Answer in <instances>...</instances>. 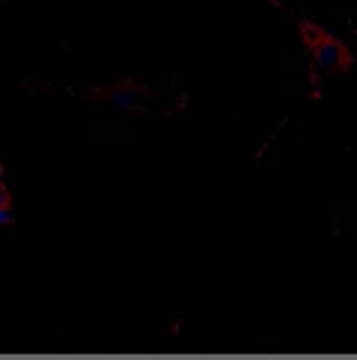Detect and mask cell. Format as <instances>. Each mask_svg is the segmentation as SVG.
Listing matches in <instances>:
<instances>
[{"label":"cell","instance_id":"obj_2","mask_svg":"<svg viewBox=\"0 0 357 360\" xmlns=\"http://www.w3.org/2000/svg\"><path fill=\"white\" fill-rule=\"evenodd\" d=\"M146 96H149V89L140 81H134V78H122V81H113L108 86L86 89L89 101H96V105H110L117 110H140Z\"/></svg>","mask_w":357,"mask_h":360},{"label":"cell","instance_id":"obj_5","mask_svg":"<svg viewBox=\"0 0 357 360\" xmlns=\"http://www.w3.org/2000/svg\"><path fill=\"white\" fill-rule=\"evenodd\" d=\"M0 4H6V0H0Z\"/></svg>","mask_w":357,"mask_h":360},{"label":"cell","instance_id":"obj_4","mask_svg":"<svg viewBox=\"0 0 357 360\" xmlns=\"http://www.w3.org/2000/svg\"><path fill=\"white\" fill-rule=\"evenodd\" d=\"M12 224V209H0V226H9Z\"/></svg>","mask_w":357,"mask_h":360},{"label":"cell","instance_id":"obj_3","mask_svg":"<svg viewBox=\"0 0 357 360\" xmlns=\"http://www.w3.org/2000/svg\"><path fill=\"white\" fill-rule=\"evenodd\" d=\"M0 209H12V194H9L4 179H0Z\"/></svg>","mask_w":357,"mask_h":360},{"label":"cell","instance_id":"obj_1","mask_svg":"<svg viewBox=\"0 0 357 360\" xmlns=\"http://www.w3.org/2000/svg\"><path fill=\"white\" fill-rule=\"evenodd\" d=\"M298 33H301V42L307 48L310 63H313V84L318 81V75H339V72H349L354 66L351 48L342 39H337L334 33L322 30L316 21L301 18Z\"/></svg>","mask_w":357,"mask_h":360}]
</instances>
